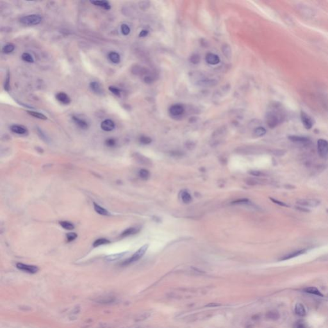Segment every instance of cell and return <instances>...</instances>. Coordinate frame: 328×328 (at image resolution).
<instances>
[{"instance_id": "37", "label": "cell", "mask_w": 328, "mask_h": 328, "mask_svg": "<svg viewBox=\"0 0 328 328\" xmlns=\"http://www.w3.org/2000/svg\"><path fill=\"white\" fill-rule=\"evenodd\" d=\"M108 89L110 91L112 94H114V95L119 96V97L121 96V90L119 89H118L114 86H110Z\"/></svg>"}, {"instance_id": "17", "label": "cell", "mask_w": 328, "mask_h": 328, "mask_svg": "<svg viewBox=\"0 0 328 328\" xmlns=\"http://www.w3.org/2000/svg\"><path fill=\"white\" fill-rule=\"evenodd\" d=\"M139 231H140V228H137V227L129 228L124 230V231L121 233V237L129 236L130 235H133L137 233Z\"/></svg>"}, {"instance_id": "35", "label": "cell", "mask_w": 328, "mask_h": 328, "mask_svg": "<svg viewBox=\"0 0 328 328\" xmlns=\"http://www.w3.org/2000/svg\"><path fill=\"white\" fill-rule=\"evenodd\" d=\"M121 30L124 36H128L130 33V27L126 24H123L121 26Z\"/></svg>"}, {"instance_id": "9", "label": "cell", "mask_w": 328, "mask_h": 328, "mask_svg": "<svg viewBox=\"0 0 328 328\" xmlns=\"http://www.w3.org/2000/svg\"><path fill=\"white\" fill-rule=\"evenodd\" d=\"M115 123L110 119H105L101 123V128L105 131H111L115 129Z\"/></svg>"}, {"instance_id": "19", "label": "cell", "mask_w": 328, "mask_h": 328, "mask_svg": "<svg viewBox=\"0 0 328 328\" xmlns=\"http://www.w3.org/2000/svg\"><path fill=\"white\" fill-rule=\"evenodd\" d=\"M108 57L109 60L114 64H119L121 62L120 55L115 51H111L109 53Z\"/></svg>"}, {"instance_id": "5", "label": "cell", "mask_w": 328, "mask_h": 328, "mask_svg": "<svg viewBox=\"0 0 328 328\" xmlns=\"http://www.w3.org/2000/svg\"><path fill=\"white\" fill-rule=\"evenodd\" d=\"M16 267L18 269L30 274L37 273L39 271V268L37 267L34 266H30V265H26L23 263H17L16 264Z\"/></svg>"}, {"instance_id": "16", "label": "cell", "mask_w": 328, "mask_h": 328, "mask_svg": "<svg viewBox=\"0 0 328 328\" xmlns=\"http://www.w3.org/2000/svg\"><path fill=\"white\" fill-rule=\"evenodd\" d=\"M288 138L293 142L300 143V144H308L310 142L309 139L308 138L304 137L292 135V136H290L288 137Z\"/></svg>"}, {"instance_id": "42", "label": "cell", "mask_w": 328, "mask_h": 328, "mask_svg": "<svg viewBox=\"0 0 328 328\" xmlns=\"http://www.w3.org/2000/svg\"><path fill=\"white\" fill-rule=\"evenodd\" d=\"M77 236H78V235L75 233H69L66 235L67 240L68 242H72L77 238Z\"/></svg>"}, {"instance_id": "47", "label": "cell", "mask_w": 328, "mask_h": 328, "mask_svg": "<svg viewBox=\"0 0 328 328\" xmlns=\"http://www.w3.org/2000/svg\"><path fill=\"white\" fill-rule=\"evenodd\" d=\"M269 317L270 319H277L279 317V315L277 312H270L269 313Z\"/></svg>"}, {"instance_id": "12", "label": "cell", "mask_w": 328, "mask_h": 328, "mask_svg": "<svg viewBox=\"0 0 328 328\" xmlns=\"http://www.w3.org/2000/svg\"><path fill=\"white\" fill-rule=\"evenodd\" d=\"M306 251V249H300L298 251H294V252H292V253L285 254L284 256H283L281 258V260H287L291 259V258L297 257L298 256H300L305 253Z\"/></svg>"}, {"instance_id": "22", "label": "cell", "mask_w": 328, "mask_h": 328, "mask_svg": "<svg viewBox=\"0 0 328 328\" xmlns=\"http://www.w3.org/2000/svg\"><path fill=\"white\" fill-rule=\"evenodd\" d=\"M135 159H136V160L138 163H140L141 164H142V165H150L151 164V161L148 158L145 157L144 156L139 155V154H136Z\"/></svg>"}, {"instance_id": "44", "label": "cell", "mask_w": 328, "mask_h": 328, "mask_svg": "<svg viewBox=\"0 0 328 328\" xmlns=\"http://www.w3.org/2000/svg\"><path fill=\"white\" fill-rule=\"evenodd\" d=\"M270 200H271L272 201L274 202V203L275 204H277V205H280V206H285V207H288V205H287L285 203H283V202H282V201H278V200H276V199H274V198H270Z\"/></svg>"}, {"instance_id": "23", "label": "cell", "mask_w": 328, "mask_h": 328, "mask_svg": "<svg viewBox=\"0 0 328 328\" xmlns=\"http://www.w3.org/2000/svg\"><path fill=\"white\" fill-rule=\"evenodd\" d=\"M127 253V252H123V253H116V254H110L109 256H107L105 258L106 260L107 261H109V262H112V261H115V260H119V259H121V258H123L124 255H126V254Z\"/></svg>"}, {"instance_id": "15", "label": "cell", "mask_w": 328, "mask_h": 328, "mask_svg": "<svg viewBox=\"0 0 328 328\" xmlns=\"http://www.w3.org/2000/svg\"><path fill=\"white\" fill-rule=\"evenodd\" d=\"M10 130L13 133L18 135H26L28 133L26 128L20 125H12L11 126Z\"/></svg>"}, {"instance_id": "45", "label": "cell", "mask_w": 328, "mask_h": 328, "mask_svg": "<svg viewBox=\"0 0 328 328\" xmlns=\"http://www.w3.org/2000/svg\"><path fill=\"white\" fill-rule=\"evenodd\" d=\"M144 80L145 83H151L155 81V78H154V76H147L144 78Z\"/></svg>"}, {"instance_id": "39", "label": "cell", "mask_w": 328, "mask_h": 328, "mask_svg": "<svg viewBox=\"0 0 328 328\" xmlns=\"http://www.w3.org/2000/svg\"><path fill=\"white\" fill-rule=\"evenodd\" d=\"M294 328H308L306 322L303 320H298L294 324Z\"/></svg>"}, {"instance_id": "4", "label": "cell", "mask_w": 328, "mask_h": 328, "mask_svg": "<svg viewBox=\"0 0 328 328\" xmlns=\"http://www.w3.org/2000/svg\"><path fill=\"white\" fill-rule=\"evenodd\" d=\"M317 149L321 158H326L328 156V142L324 139H319L317 142Z\"/></svg>"}, {"instance_id": "1", "label": "cell", "mask_w": 328, "mask_h": 328, "mask_svg": "<svg viewBox=\"0 0 328 328\" xmlns=\"http://www.w3.org/2000/svg\"><path fill=\"white\" fill-rule=\"evenodd\" d=\"M286 113L284 108L279 103L271 104L266 114V122L269 127L274 128L285 119Z\"/></svg>"}, {"instance_id": "24", "label": "cell", "mask_w": 328, "mask_h": 328, "mask_svg": "<svg viewBox=\"0 0 328 328\" xmlns=\"http://www.w3.org/2000/svg\"><path fill=\"white\" fill-rule=\"evenodd\" d=\"M94 208L95 211L100 215H110V213L106 210V209H104V208L101 207L99 205L96 204V203H94Z\"/></svg>"}, {"instance_id": "46", "label": "cell", "mask_w": 328, "mask_h": 328, "mask_svg": "<svg viewBox=\"0 0 328 328\" xmlns=\"http://www.w3.org/2000/svg\"><path fill=\"white\" fill-rule=\"evenodd\" d=\"M249 173H250L252 176H256V177L260 176L262 175V173L260 171H251L249 172Z\"/></svg>"}, {"instance_id": "36", "label": "cell", "mask_w": 328, "mask_h": 328, "mask_svg": "<svg viewBox=\"0 0 328 328\" xmlns=\"http://www.w3.org/2000/svg\"><path fill=\"white\" fill-rule=\"evenodd\" d=\"M200 57L199 55H198V54H193L190 58V61L191 63H192V64H198L200 62Z\"/></svg>"}, {"instance_id": "49", "label": "cell", "mask_w": 328, "mask_h": 328, "mask_svg": "<svg viewBox=\"0 0 328 328\" xmlns=\"http://www.w3.org/2000/svg\"><path fill=\"white\" fill-rule=\"evenodd\" d=\"M297 208L298 209V210H301V211H303V212H309L308 210H307V209H306L305 208H301V207H297Z\"/></svg>"}, {"instance_id": "50", "label": "cell", "mask_w": 328, "mask_h": 328, "mask_svg": "<svg viewBox=\"0 0 328 328\" xmlns=\"http://www.w3.org/2000/svg\"><path fill=\"white\" fill-rule=\"evenodd\" d=\"M217 306H220V304H212V303H211V304H210L207 305V306H213V307Z\"/></svg>"}, {"instance_id": "13", "label": "cell", "mask_w": 328, "mask_h": 328, "mask_svg": "<svg viewBox=\"0 0 328 328\" xmlns=\"http://www.w3.org/2000/svg\"><path fill=\"white\" fill-rule=\"evenodd\" d=\"M206 61L211 65H216L219 64L220 59L217 55L213 53H208L206 56Z\"/></svg>"}, {"instance_id": "25", "label": "cell", "mask_w": 328, "mask_h": 328, "mask_svg": "<svg viewBox=\"0 0 328 328\" xmlns=\"http://www.w3.org/2000/svg\"><path fill=\"white\" fill-rule=\"evenodd\" d=\"M27 112L28 114H30V115H32V117H34L36 118H37V119H42V120H47V117L44 115L42 113H40V112H38V111H30V110H28Z\"/></svg>"}, {"instance_id": "34", "label": "cell", "mask_w": 328, "mask_h": 328, "mask_svg": "<svg viewBox=\"0 0 328 328\" xmlns=\"http://www.w3.org/2000/svg\"><path fill=\"white\" fill-rule=\"evenodd\" d=\"M254 135L257 137H262L266 134V130L263 127H258L254 130Z\"/></svg>"}, {"instance_id": "14", "label": "cell", "mask_w": 328, "mask_h": 328, "mask_svg": "<svg viewBox=\"0 0 328 328\" xmlns=\"http://www.w3.org/2000/svg\"><path fill=\"white\" fill-rule=\"evenodd\" d=\"M90 88L92 90V91H93L96 94L101 95L103 93V90L102 89L101 85L97 81L90 82Z\"/></svg>"}, {"instance_id": "8", "label": "cell", "mask_w": 328, "mask_h": 328, "mask_svg": "<svg viewBox=\"0 0 328 328\" xmlns=\"http://www.w3.org/2000/svg\"><path fill=\"white\" fill-rule=\"evenodd\" d=\"M185 111V109L181 104H174L169 109L170 114L173 116H179L182 115Z\"/></svg>"}, {"instance_id": "7", "label": "cell", "mask_w": 328, "mask_h": 328, "mask_svg": "<svg viewBox=\"0 0 328 328\" xmlns=\"http://www.w3.org/2000/svg\"><path fill=\"white\" fill-rule=\"evenodd\" d=\"M301 119L306 129L310 130L313 127V120L312 119V118L310 115L306 114L304 111H301Z\"/></svg>"}, {"instance_id": "32", "label": "cell", "mask_w": 328, "mask_h": 328, "mask_svg": "<svg viewBox=\"0 0 328 328\" xmlns=\"http://www.w3.org/2000/svg\"><path fill=\"white\" fill-rule=\"evenodd\" d=\"M21 58L23 61L28 63H33L34 59L32 56L28 53H24L21 55Z\"/></svg>"}, {"instance_id": "40", "label": "cell", "mask_w": 328, "mask_h": 328, "mask_svg": "<svg viewBox=\"0 0 328 328\" xmlns=\"http://www.w3.org/2000/svg\"><path fill=\"white\" fill-rule=\"evenodd\" d=\"M251 203L250 202V201L247 199H239V200H236V201H235L233 202H232V204H235V205H249V204H251Z\"/></svg>"}, {"instance_id": "30", "label": "cell", "mask_w": 328, "mask_h": 328, "mask_svg": "<svg viewBox=\"0 0 328 328\" xmlns=\"http://www.w3.org/2000/svg\"><path fill=\"white\" fill-rule=\"evenodd\" d=\"M110 242V240H107V239H104V238H101V239H99L96 240L94 243H93V246L94 247H98V246H100L101 245H104V244H107V243H109Z\"/></svg>"}, {"instance_id": "33", "label": "cell", "mask_w": 328, "mask_h": 328, "mask_svg": "<svg viewBox=\"0 0 328 328\" xmlns=\"http://www.w3.org/2000/svg\"><path fill=\"white\" fill-rule=\"evenodd\" d=\"M138 174H139V176L141 177V178L144 180L148 179L150 176L149 172L148 170L144 169L140 170V171H139L138 172Z\"/></svg>"}, {"instance_id": "10", "label": "cell", "mask_w": 328, "mask_h": 328, "mask_svg": "<svg viewBox=\"0 0 328 328\" xmlns=\"http://www.w3.org/2000/svg\"><path fill=\"white\" fill-rule=\"evenodd\" d=\"M73 121L74 123L78 126L79 128H80L82 130H87L89 127V124L87 121L83 119H80V117L77 116H73L72 117Z\"/></svg>"}, {"instance_id": "38", "label": "cell", "mask_w": 328, "mask_h": 328, "mask_svg": "<svg viewBox=\"0 0 328 328\" xmlns=\"http://www.w3.org/2000/svg\"><path fill=\"white\" fill-rule=\"evenodd\" d=\"M4 89L6 91L9 92L10 89V74L9 73H7L6 76V78L5 80V84H4Z\"/></svg>"}, {"instance_id": "3", "label": "cell", "mask_w": 328, "mask_h": 328, "mask_svg": "<svg viewBox=\"0 0 328 328\" xmlns=\"http://www.w3.org/2000/svg\"><path fill=\"white\" fill-rule=\"evenodd\" d=\"M148 248V245H144L142 247H141L133 256H132L131 257H130V258H128V260H125L123 263V266H127V265H129V264L132 263H134V262L138 261V260H140L141 258L144 255V254L146 252V251H147Z\"/></svg>"}, {"instance_id": "11", "label": "cell", "mask_w": 328, "mask_h": 328, "mask_svg": "<svg viewBox=\"0 0 328 328\" xmlns=\"http://www.w3.org/2000/svg\"><path fill=\"white\" fill-rule=\"evenodd\" d=\"M56 99L63 104H69L71 103L70 97L64 92H58L56 95Z\"/></svg>"}, {"instance_id": "31", "label": "cell", "mask_w": 328, "mask_h": 328, "mask_svg": "<svg viewBox=\"0 0 328 328\" xmlns=\"http://www.w3.org/2000/svg\"><path fill=\"white\" fill-rule=\"evenodd\" d=\"M14 50H15L14 45H13L12 44H8L5 45L3 47L2 51L5 54H9V53H11L12 52H13Z\"/></svg>"}, {"instance_id": "26", "label": "cell", "mask_w": 328, "mask_h": 328, "mask_svg": "<svg viewBox=\"0 0 328 328\" xmlns=\"http://www.w3.org/2000/svg\"><path fill=\"white\" fill-rule=\"evenodd\" d=\"M222 51L223 54L225 55V57L228 58H231L232 57V49L228 44H224L222 47Z\"/></svg>"}, {"instance_id": "20", "label": "cell", "mask_w": 328, "mask_h": 328, "mask_svg": "<svg viewBox=\"0 0 328 328\" xmlns=\"http://www.w3.org/2000/svg\"><path fill=\"white\" fill-rule=\"evenodd\" d=\"M90 3L96 6H100V7L107 10H108L111 9V5L107 1H91Z\"/></svg>"}, {"instance_id": "48", "label": "cell", "mask_w": 328, "mask_h": 328, "mask_svg": "<svg viewBox=\"0 0 328 328\" xmlns=\"http://www.w3.org/2000/svg\"><path fill=\"white\" fill-rule=\"evenodd\" d=\"M148 34V31L146 30H142L141 33H139V37H145Z\"/></svg>"}, {"instance_id": "29", "label": "cell", "mask_w": 328, "mask_h": 328, "mask_svg": "<svg viewBox=\"0 0 328 328\" xmlns=\"http://www.w3.org/2000/svg\"><path fill=\"white\" fill-rule=\"evenodd\" d=\"M60 226L65 229L72 230L74 228V226L73 223L69 221H60L59 222Z\"/></svg>"}, {"instance_id": "6", "label": "cell", "mask_w": 328, "mask_h": 328, "mask_svg": "<svg viewBox=\"0 0 328 328\" xmlns=\"http://www.w3.org/2000/svg\"><path fill=\"white\" fill-rule=\"evenodd\" d=\"M297 203L301 206L306 207H316L320 204V201L317 199H299L297 201Z\"/></svg>"}, {"instance_id": "28", "label": "cell", "mask_w": 328, "mask_h": 328, "mask_svg": "<svg viewBox=\"0 0 328 328\" xmlns=\"http://www.w3.org/2000/svg\"><path fill=\"white\" fill-rule=\"evenodd\" d=\"M181 199H182L183 202L185 204L190 203L192 201V197L190 195V194L187 192H183L181 193Z\"/></svg>"}, {"instance_id": "43", "label": "cell", "mask_w": 328, "mask_h": 328, "mask_svg": "<svg viewBox=\"0 0 328 328\" xmlns=\"http://www.w3.org/2000/svg\"><path fill=\"white\" fill-rule=\"evenodd\" d=\"M105 144H106L107 146H108V147L112 148V147H114V146H115L116 145V141H115V140L114 138H108V139H107V140H106Z\"/></svg>"}, {"instance_id": "41", "label": "cell", "mask_w": 328, "mask_h": 328, "mask_svg": "<svg viewBox=\"0 0 328 328\" xmlns=\"http://www.w3.org/2000/svg\"><path fill=\"white\" fill-rule=\"evenodd\" d=\"M139 141H140V142L143 144H149L152 142V140H151V138H149L148 137L142 136V137H140V138H139Z\"/></svg>"}, {"instance_id": "27", "label": "cell", "mask_w": 328, "mask_h": 328, "mask_svg": "<svg viewBox=\"0 0 328 328\" xmlns=\"http://www.w3.org/2000/svg\"><path fill=\"white\" fill-rule=\"evenodd\" d=\"M217 84V81L213 80H203L199 81V85L200 86H204V87H211L214 86Z\"/></svg>"}, {"instance_id": "18", "label": "cell", "mask_w": 328, "mask_h": 328, "mask_svg": "<svg viewBox=\"0 0 328 328\" xmlns=\"http://www.w3.org/2000/svg\"><path fill=\"white\" fill-rule=\"evenodd\" d=\"M295 313L299 317H304L306 315V311L304 305L301 303H297L295 306Z\"/></svg>"}, {"instance_id": "21", "label": "cell", "mask_w": 328, "mask_h": 328, "mask_svg": "<svg viewBox=\"0 0 328 328\" xmlns=\"http://www.w3.org/2000/svg\"><path fill=\"white\" fill-rule=\"evenodd\" d=\"M303 290L305 292L308 293V294H310L315 295V296H320V297H323L324 296V295L322 294V292H321L317 288L314 287H306Z\"/></svg>"}, {"instance_id": "2", "label": "cell", "mask_w": 328, "mask_h": 328, "mask_svg": "<svg viewBox=\"0 0 328 328\" xmlns=\"http://www.w3.org/2000/svg\"><path fill=\"white\" fill-rule=\"evenodd\" d=\"M42 21L43 17L39 14H31L22 17L20 19V22L26 26H35L39 25Z\"/></svg>"}]
</instances>
